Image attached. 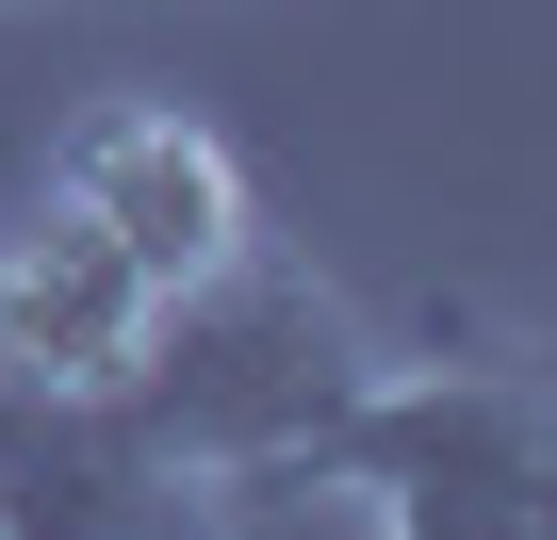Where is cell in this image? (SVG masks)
Wrapping results in <instances>:
<instances>
[{"label": "cell", "instance_id": "8992f818", "mask_svg": "<svg viewBox=\"0 0 557 540\" xmlns=\"http://www.w3.org/2000/svg\"><path fill=\"white\" fill-rule=\"evenodd\" d=\"M17 410H34V377H17V344H0V442H17Z\"/></svg>", "mask_w": 557, "mask_h": 540}, {"label": "cell", "instance_id": "6da1fadb", "mask_svg": "<svg viewBox=\"0 0 557 540\" xmlns=\"http://www.w3.org/2000/svg\"><path fill=\"white\" fill-rule=\"evenodd\" d=\"M361 393H377V328H361L329 279L262 262V246H246V262H213V279H181V296L148 312L132 377H115V410H132L164 459H197L230 507L312 491Z\"/></svg>", "mask_w": 557, "mask_h": 540}, {"label": "cell", "instance_id": "7a4b0ae2", "mask_svg": "<svg viewBox=\"0 0 557 540\" xmlns=\"http://www.w3.org/2000/svg\"><path fill=\"white\" fill-rule=\"evenodd\" d=\"M329 491H361L377 540H557V393L508 361H377Z\"/></svg>", "mask_w": 557, "mask_h": 540}, {"label": "cell", "instance_id": "3957f363", "mask_svg": "<svg viewBox=\"0 0 557 540\" xmlns=\"http://www.w3.org/2000/svg\"><path fill=\"white\" fill-rule=\"evenodd\" d=\"M50 197L132 262L148 296H181V279H213V262L262 246V197H246V164H230V131L197 99H99L50 148Z\"/></svg>", "mask_w": 557, "mask_h": 540}, {"label": "cell", "instance_id": "277c9868", "mask_svg": "<svg viewBox=\"0 0 557 540\" xmlns=\"http://www.w3.org/2000/svg\"><path fill=\"white\" fill-rule=\"evenodd\" d=\"M0 540H246V524L115 393H34L17 442H0Z\"/></svg>", "mask_w": 557, "mask_h": 540}, {"label": "cell", "instance_id": "5b68a950", "mask_svg": "<svg viewBox=\"0 0 557 540\" xmlns=\"http://www.w3.org/2000/svg\"><path fill=\"white\" fill-rule=\"evenodd\" d=\"M148 279L66 213V197H34V213H0V344H17V377L34 393H115L132 377V344H148Z\"/></svg>", "mask_w": 557, "mask_h": 540}]
</instances>
